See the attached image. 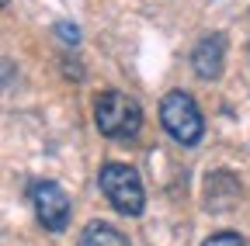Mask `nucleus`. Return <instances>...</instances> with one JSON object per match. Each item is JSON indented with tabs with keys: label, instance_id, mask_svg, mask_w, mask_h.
I'll return each instance as SVG.
<instances>
[{
	"label": "nucleus",
	"instance_id": "f257e3e1",
	"mask_svg": "<svg viewBox=\"0 0 250 246\" xmlns=\"http://www.w3.org/2000/svg\"><path fill=\"white\" fill-rule=\"evenodd\" d=\"M94 125L108 139H136L143 129V108L122 90H104L94 104Z\"/></svg>",
	"mask_w": 250,
	"mask_h": 246
},
{
	"label": "nucleus",
	"instance_id": "f03ea898",
	"mask_svg": "<svg viewBox=\"0 0 250 246\" xmlns=\"http://www.w3.org/2000/svg\"><path fill=\"white\" fill-rule=\"evenodd\" d=\"M98 188L101 194L111 201V208L118 215H129V219H136V215H143L146 208V191H143V180L139 173L129 167V163H104L98 170Z\"/></svg>",
	"mask_w": 250,
	"mask_h": 246
},
{
	"label": "nucleus",
	"instance_id": "7ed1b4c3",
	"mask_svg": "<svg viewBox=\"0 0 250 246\" xmlns=\"http://www.w3.org/2000/svg\"><path fill=\"white\" fill-rule=\"evenodd\" d=\"M160 125L181 146H198L202 135H205V118H202L195 97L184 94V90H167L164 94V101H160Z\"/></svg>",
	"mask_w": 250,
	"mask_h": 246
},
{
	"label": "nucleus",
	"instance_id": "20e7f679",
	"mask_svg": "<svg viewBox=\"0 0 250 246\" xmlns=\"http://www.w3.org/2000/svg\"><path fill=\"white\" fill-rule=\"evenodd\" d=\"M28 198H31V208H35V219L49 232H62L70 226V194L56 180H35Z\"/></svg>",
	"mask_w": 250,
	"mask_h": 246
},
{
	"label": "nucleus",
	"instance_id": "39448f33",
	"mask_svg": "<svg viewBox=\"0 0 250 246\" xmlns=\"http://www.w3.org/2000/svg\"><path fill=\"white\" fill-rule=\"evenodd\" d=\"M223 63H226V38L212 32L205 35L195 49H191V70L202 76V80H215L223 73Z\"/></svg>",
	"mask_w": 250,
	"mask_h": 246
},
{
	"label": "nucleus",
	"instance_id": "423d86ee",
	"mask_svg": "<svg viewBox=\"0 0 250 246\" xmlns=\"http://www.w3.org/2000/svg\"><path fill=\"white\" fill-rule=\"evenodd\" d=\"M73 246H129V239H125L111 222H90Z\"/></svg>",
	"mask_w": 250,
	"mask_h": 246
},
{
	"label": "nucleus",
	"instance_id": "0eeeda50",
	"mask_svg": "<svg viewBox=\"0 0 250 246\" xmlns=\"http://www.w3.org/2000/svg\"><path fill=\"white\" fill-rule=\"evenodd\" d=\"M56 35L66 42V45H77V42H80V28L70 24V21H59V24H56Z\"/></svg>",
	"mask_w": 250,
	"mask_h": 246
},
{
	"label": "nucleus",
	"instance_id": "6e6552de",
	"mask_svg": "<svg viewBox=\"0 0 250 246\" xmlns=\"http://www.w3.org/2000/svg\"><path fill=\"white\" fill-rule=\"evenodd\" d=\"M202 246H243V239H240L236 232H215V236H208Z\"/></svg>",
	"mask_w": 250,
	"mask_h": 246
}]
</instances>
